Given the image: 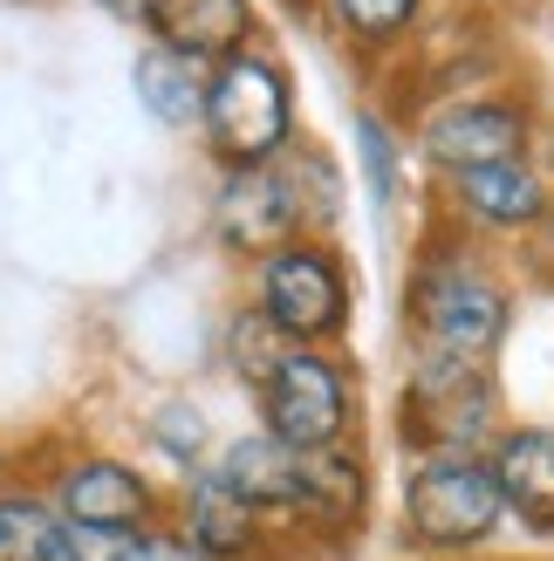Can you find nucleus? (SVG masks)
<instances>
[{
	"mask_svg": "<svg viewBox=\"0 0 554 561\" xmlns=\"http://www.w3.org/2000/svg\"><path fill=\"white\" fill-rule=\"evenodd\" d=\"M227 480L254 514H301L315 527H349L363 514V459L328 445V453H301L281 438H240L219 459Z\"/></svg>",
	"mask_w": 554,
	"mask_h": 561,
	"instance_id": "obj_1",
	"label": "nucleus"
},
{
	"mask_svg": "<svg viewBox=\"0 0 554 561\" xmlns=\"http://www.w3.org/2000/svg\"><path fill=\"white\" fill-rule=\"evenodd\" d=\"M411 322H418L425 350L486 363L493 343L507 335V288L480 261L438 254V261L418 267V280H411Z\"/></svg>",
	"mask_w": 554,
	"mask_h": 561,
	"instance_id": "obj_2",
	"label": "nucleus"
},
{
	"mask_svg": "<svg viewBox=\"0 0 554 561\" xmlns=\"http://www.w3.org/2000/svg\"><path fill=\"white\" fill-rule=\"evenodd\" d=\"M493 377L486 363L473 356H438L425 350L411 363V383H404V438L418 445L425 459H446V453H480V438L493 432Z\"/></svg>",
	"mask_w": 554,
	"mask_h": 561,
	"instance_id": "obj_3",
	"label": "nucleus"
},
{
	"mask_svg": "<svg viewBox=\"0 0 554 561\" xmlns=\"http://www.w3.org/2000/svg\"><path fill=\"white\" fill-rule=\"evenodd\" d=\"M507 514V493H500V472L480 453H446V459H425L404 486V520H411V541L425 548H480Z\"/></svg>",
	"mask_w": 554,
	"mask_h": 561,
	"instance_id": "obj_4",
	"label": "nucleus"
},
{
	"mask_svg": "<svg viewBox=\"0 0 554 561\" xmlns=\"http://www.w3.org/2000/svg\"><path fill=\"white\" fill-rule=\"evenodd\" d=\"M206 137L240 172L274 164V151L288 145V82H281V69L261 62V55L219 62L206 76Z\"/></svg>",
	"mask_w": 554,
	"mask_h": 561,
	"instance_id": "obj_5",
	"label": "nucleus"
},
{
	"mask_svg": "<svg viewBox=\"0 0 554 561\" xmlns=\"http://www.w3.org/2000/svg\"><path fill=\"white\" fill-rule=\"evenodd\" d=\"M261 411H267V438L301 445V453H328L349 432V383L328 356L281 350L274 377L261 383Z\"/></svg>",
	"mask_w": 554,
	"mask_h": 561,
	"instance_id": "obj_6",
	"label": "nucleus"
},
{
	"mask_svg": "<svg viewBox=\"0 0 554 561\" xmlns=\"http://www.w3.org/2000/svg\"><path fill=\"white\" fill-rule=\"evenodd\" d=\"M261 316L274 322V335H295V343H315V335H336L349 316V288L343 267L309 240H288L281 254H267L261 267Z\"/></svg>",
	"mask_w": 554,
	"mask_h": 561,
	"instance_id": "obj_7",
	"label": "nucleus"
},
{
	"mask_svg": "<svg viewBox=\"0 0 554 561\" xmlns=\"http://www.w3.org/2000/svg\"><path fill=\"white\" fill-rule=\"evenodd\" d=\"M520 145H528V117L513 103H446L438 117L425 124V158L446 164V172H486V164H513Z\"/></svg>",
	"mask_w": 554,
	"mask_h": 561,
	"instance_id": "obj_8",
	"label": "nucleus"
},
{
	"mask_svg": "<svg viewBox=\"0 0 554 561\" xmlns=\"http://www.w3.org/2000/svg\"><path fill=\"white\" fill-rule=\"evenodd\" d=\"M145 27L178 62H233L240 42L254 35V14L246 0H158Z\"/></svg>",
	"mask_w": 554,
	"mask_h": 561,
	"instance_id": "obj_9",
	"label": "nucleus"
},
{
	"mask_svg": "<svg viewBox=\"0 0 554 561\" xmlns=\"http://www.w3.org/2000/svg\"><path fill=\"white\" fill-rule=\"evenodd\" d=\"M301 227V199H295V179L261 164V172H240L227 185V199H219V233L233 247H267V254H281L288 233Z\"/></svg>",
	"mask_w": 554,
	"mask_h": 561,
	"instance_id": "obj_10",
	"label": "nucleus"
},
{
	"mask_svg": "<svg viewBox=\"0 0 554 561\" xmlns=\"http://www.w3.org/2000/svg\"><path fill=\"white\" fill-rule=\"evenodd\" d=\"M62 514L69 527H109V535H130V527L151 520V486L137 480L117 459H82L62 472Z\"/></svg>",
	"mask_w": 554,
	"mask_h": 561,
	"instance_id": "obj_11",
	"label": "nucleus"
},
{
	"mask_svg": "<svg viewBox=\"0 0 554 561\" xmlns=\"http://www.w3.org/2000/svg\"><path fill=\"white\" fill-rule=\"evenodd\" d=\"M493 472H500L507 514H520L534 535H554V432L528 425L493 445Z\"/></svg>",
	"mask_w": 554,
	"mask_h": 561,
	"instance_id": "obj_12",
	"label": "nucleus"
},
{
	"mask_svg": "<svg viewBox=\"0 0 554 561\" xmlns=\"http://www.w3.org/2000/svg\"><path fill=\"white\" fill-rule=\"evenodd\" d=\"M452 192H459L465 219H480V227H500V233L534 227V219L547 213V185H541L520 158H513V164H486V172H459Z\"/></svg>",
	"mask_w": 554,
	"mask_h": 561,
	"instance_id": "obj_13",
	"label": "nucleus"
},
{
	"mask_svg": "<svg viewBox=\"0 0 554 561\" xmlns=\"http://www.w3.org/2000/svg\"><path fill=\"white\" fill-rule=\"evenodd\" d=\"M254 507L219 480V472H206L199 486H192V507H185V541L199 548L206 561H227V554H246L254 548Z\"/></svg>",
	"mask_w": 554,
	"mask_h": 561,
	"instance_id": "obj_14",
	"label": "nucleus"
},
{
	"mask_svg": "<svg viewBox=\"0 0 554 561\" xmlns=\"http://www.w3.org/2000/svg\"><path fill=\"white\" fill-rule=\"evenodd\" d=\"M137 96H145L164 124H192V117H206V82H199V62H178L172 48L137 55Z\"/></svg>",
	"mask_w": 554,
	"mask_h": 561,
	"instance_id": "obj_15",
	"label": "nucleus"
},
{
	"mask_svg": "<svg viewBox=\"0 0 554 561\" xmlns=\"http://www.w3.org/2000/svg\"><path fill=\"white\" fill-rule=\"evenodd\" d=\"M62 535L42 500H0V561H62Z\"/></svg>",
	"mask_w": 554,
	"mask_h": 561,
	"instance_id": "obj_16",
	"label": "nucleus"
},
{
	"mask_svg": "<svg viewBox=\"0 0 554 561\" xmlns=\"http://www.w3.org/2000/svg\"><path fill=\"white\" fill-rule=\"evenodd\" d=\"M425 0H336V21L349 27L356 42H391L411 27V14H418Z\"/></svg>",
	"mask_w": 554,
	"mask_h": 561,
	"instance_id": "obj_17",
	"label": "nucleus"
},
{
	"mask_svg": "<svg viewBox=\"0 0 554 561\" xmlns=\"http://www.w3.org/2000/svg\"><path fill=\"white\" fill-rule=\"evenodd\" d=\"M130 535H109V527H69L62 535V561H124Z\"/></svg>",
	"mask_w": 554,
	"mask_h": 561,
	"instance_id": "obj_18",
	"label": "nucleus"
},
{
	"mask_svg": "<svg viewBox=\"0 0 554 561\" xmlns=\"http://www.w3.org/2000/svg\"><path fill=\"white\" fill-rule=\"evenodd\" d=\"M124 561H206V554L192 541H178V535H137Z\"/></svg>",
	"mask_w": 554,
	"mask_h": 561,
	"instance_id": "obj_19",
	"label": "nucleus"
},
{
	"mask_svg": "<svg viewBox=\"0 0 554 561\" xmlns=\"http://www.w3.org/2000/svg\"><path fill=\"white\" fill-rule=\"evenodd\" d=\"M103 8L117 14V21H151V8H158V0H103Z\"/></svg>",
	"mask_w": 554,
	"mask_h": 561,
	"instance_id": "obj_20",
	"label": "nucleus"
}]
</instances>
